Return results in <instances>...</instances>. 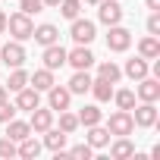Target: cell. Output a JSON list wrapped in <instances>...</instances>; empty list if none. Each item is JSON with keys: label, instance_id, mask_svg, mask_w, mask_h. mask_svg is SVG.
Wrapping results in <instances>:
<instances>
[{"label": "cell", "instance_id": "1", "mask_svg": "<svg viewBox=\"0 0 160 160\" xmlns=\"http://www.w3.org/2000/svg\"><path fill=\"white\" fill-rule=\"evenodd\" d=\"M7 32L13 35V41H28L32 32H35V22H32V16H25V13L19 10V13L7 16Z\"/></svg>", "mask_w": 160, "mask_h": 160}, {"label": "cell", "instance_id": "2", "mask_svg": "<svg viewBox=\"0 0 160 160\" xmlns=\"http://www.w3.org/2000/svg\"><path fill=\"white\" fill-rule=\"evenodd\" d=\"M129 47H132V32L122 28V25H110V32H107V50L110 53H126Z\"/></svg>", "mask_w": 160, "mask_h": 160}, {"label": "cell", "instance_id": "3", "mask_svg": "<svg viewBox=\"0 0 160 160\" xmlns=\"http://www.w3.org/2000/svg\"><path fill=\"white\" fill-rule=\"evenodd\" d=\"M107 132H110V135H132V132H135L132 110H116V113H110V119H107Z\"/></svg>", "mask_w": 160, "mask_h": 160}, {"label": "cell", "instance_id": "4", "mask_svg": "<svg viewBox=\"0 0 160 160\" xmlns=\"http://www.w3.org/2000/svg\"><path fill=\"white\" fill-rule=\"evenodd\" d=\"M69 38L75 41V44H91L94 38H98V25L91 22V19H72V28H69Z\"/></svg>", "mask_w": 160, "mask_h": 160}, {"label": "cell", "instance_id": "5", "mask_svg": "<svg viewBox=\"0 0 160 160\" xmlns=\"http://www.w3.org/2000/svg\"><path fill=\"white\" fill-rule=\"evenodd\" d=\"M135 113H132V119H135V126L138 129H154L157 126V104H151V101H141L138 107H132Z\"/></svg>", "mask_w": 160, "mask_h": 160}, {"label": "cell", "instance_id": "6", "mask_svg": "<svg viewBox=\"0 0 160 160\" xmlns=\"http://www.w3.org/2000/svg\"><path fill=\"white\" fill-rule=\"evenodd\" d=\"M66 63L72 69H91L94 66V53L88 50V44H75L72 50H66Z\"/></svg>", "mask_w": 160, "mask_h": 160}, {"label": "cell", "instance_id": "7", "mask_svg": "<svg viewBox=\"0 0 160 160\" xmlns=\"http://www.w3.org/2000/svg\"><path fill=\"white\" fill-rule=\"evenodd\" d=\"M122 13H126V10L116 3V0H101V3H98V19H101L107 28H110V25H119V22H122Z\"/></svg>", "mask_w": 160, "mask_h": 160}, {"label": "cell", "instance_id": "8", "mask_svg": "<svg viewBox=\"0 0 160 160\" xmlns=\"http://www.w3.org/2000/svg\"><path fill=\"white\" fill-rule=\"evenodd\" d=\"M0 60H3V66H10V69L22 66V63H25V47H22V41H7L3 47H0Z\"/></svg>", "mask_w": 160, "mask_h": 160}, {"label": "cell", "instance_id": "9", "mask_svg": "<svg viewBox=\"0 0 160 160\" xmlns=\"http://www.w3.org/2000/svg\"><path fill=\"white\" fill-rule=\"evenodd\" d=\"M41 60H44V69H50V72H57V69H63L66 66V47L57 41V44H47L44 47V53H41Z\"/></svg>", "mask_w": 160, "mask_h": 160}, {"label": "cell", "instance_id": "10", "mask_svg": "<svg viewBox=\"0 0 160 160\" xmlns=\"http://www.w3.org/2000/svg\"><path fill=\"white\" fill-rule=\"evenodd\" d=\"M69 104H72V91L66 88V85H50L47 88V107L57 113V110H69Z\"/></svg>", "mask_w": 160, "mask_h": 160}, {"label": "cell", "instance_id": "11", "mask_svg": "<svg viewBox=\"0 0 160 160\" xmlns=\"http://www.w3.org/2000/svg\"><path fill=\"white\" fill-rule=\"evenodd\" d=\"M135 98L138 101H151V104H157L160 101V78L154 75H144V78H138V88H135Z\"/></svg>", "mask_w": 160, "mask_h": 160}, {"label": "cell", "instance_id": "12", "mask_svg": "<svg viewBox=\"0 0 160 160\" xmlns=\"http://www.w3.org/2000/svg\"><path fill=\"white\" fill-rule=\"evenodd\" d=\"M28 126H32V135H41L53 126V110L50 107H35L32 116H28Z\"/></svg>", "mask_w": 160, "mask_h": 160}, {"label": "cell", "instance_id": "13", "mask_svg": "<svg viewBox=\"0 0 160 160\" xmlns=\"http://www.w3.org/2000/svg\"><path fill=\"white\" fill-rule=\"evenodd\" d=\"M35 107H41V91L38 88H32V85H25L22 91H16V110H35Z\"/></svg>", "mask_w": 160, "mask_h": 160}, {"label": "cell", "instance_id": "14", "mask_svg": "<svg viewBox=\"0 0 160 160\" xmlns=\"http://www.w3.org/2000/svg\"><path fill=\"white\" fill-rule=\"evenodd\" d=\"M32 38H35V44L47 47V44H57V41H60V28H57V25H50V22H41V25H35Z\"/></svg>", "mask_w": 160, "mask_h": 160}, {"label": "cell", "instance_id": "15", "mask_svg": "<svg viewBox=\"0 0 160 160\" xmlns=\"http://www.w3.org/2000/svg\"><path fill=\"white\" fill-rule=\"evenodd\" d=\"M122 75H129L132 82H138V78L151 75V66H148V60H144V57H132V60H126V66H122Z\"/></svg>", "mask_w": 160, "mask_h": 160}, {"label": "cell", "instance_id": "16", "mask_svg": "<svg viewBox=\"0 0 160 160\" xmlns=\"http://www.w3.org/2000/svg\"><path fill=\"white\" fill-rule=\"evenodd\" d=\"M41 135H44L41 148H47V151H53V154H57V151H66V138H69V135H66L63 129H53V126H50V129L41 132Z\"/></svg>", "mask_w": 160, "mask_h": 160}, {"label": "cell", "instance_id": "17", "mask_svg": "<svg viewBox=\"0 0 160 160\" xmlns=\"http://www.w3.org/2000/svg\"><path fill=\"white\" fill-rule=\"evenodd\" d=\"M110 138H113V135L107 132V126H104V122H98V126H88V135H85V141H88L94 151H98V148H107V144H110Z\"/></svg>", "mask_w": 160, "mask_h": 160}, {"label": "cell", "instance_id": "18", "mask_svg": "<svg viewBox=\"0 0 160 160\" xmlns=\"http://www.w3.org/2000/svg\"><path fill=\"white\" fill-rule=\"evenodd\" d=\"M75 116H78V126H85V129H88V126H98V122H104V110H101L98 104H85L82 110L75 113Z\"/></svg>", "mask_w": 160, "mask_h": 160}, {"label": "cell", "instance_id": "19", "mask_svg": "<svg viewBox=\"0 0 160 160\" xmlns=\"http://www.w3.org/2000/svg\"><path fill=\"white\" fill-rule=\"evenodd\" d=\"M138 57L144 60H160V38L157 35H144L138 41Z\"/></svg>", "mask_w": 160, "mask_h": 160}, {"label": "cell", "instance_id": "20", "mask_svg": "<svg viewBox=\"0 0 160 160\" xmlns=\"http://www.w3.org/2000/svg\"><path fill=\"white\" fill-rule=\"evenodd\" d=\"M28 85H32V88H38V91L44 94L50 85H57V78H53V72H50V69H44V66H41V69H35V72L28 75Z\"/></svg>", "mask_w": 160, "mask_h": 160}, {"label": "cell", "instance_id": "21", "mask_svg": "<svg viewBox=\"0 0 160 160\" xmlns=\"http://www.w3.org/2000/svg\"><path fill=\"white\" fill-rule=\"evenodd\" d=\"M66 88H69L72 94H88V88H91V75H88V69H75Z\"/></svg>", "mask_w": 160, "mask_h": 160}, {"label": "cell", "instance_id": "22", "mask_svg": "<svg viewBox=\"0 0 160 160\" xmlns=\"http://www.w3.org/2000/svg\"><path fill=\"white\" fill-rule=\"evenodd\" d=\"M110 157H116V160L135 157V144L129 141V135H116V141L110 144Z\"/></svg>", "mask_w": 160, "mask_h": 160}, {"label": "cell", "instance_id": "23", "mask_svg": "<svg viewBox=\"0 0 160 160\" xmlns=\"http://www.w3.org/2000/svg\"><path fill=\"white\" fill-rule=\"evenodd\" d=\"M3 126H7V138H13L16 144H19L22 138H28V135H32V126H28V122H22V119H16V116H13L10 122H3Z\"/></svg>", "mask_w": 160, "mask_h": 160}, {"label": "cell", "instance_id": "24", "mask_svg": "<svg viewBox=\"0 0 160 160\" xmlns=\"http://www.w3.org/2000/svg\"><path fill=\"white\" fill-rule=\"evenodd\" d=\"M88 91L94 94L98 104H107V101L113 98V85L107 82V78H91V88H88Z\"/></svg>", "mask_w": 160, "mask_h": 160}, {"label": "cell", "instance_id": "25", "mask_svg": "<svg viewBox=\"0 0 160 160\" xmlns=\"http://www.w3.org/2000/svg\"><path fill=\"white\" fill-rule=\"evenodd\" d=\"M38 154H41V141H38L35 135H28V138H22V141L16 144V157L32 160V157H38Z\"/></svg>", "mask_w": 160, "mask_h": 160}, {"label": "cell", "instance_id": "26", "mask_svg": "<svg viewBox=\"0 0 160 160\" xmlns=\"http://www.w3.org/2000/svg\"><path fill=\"white\" fill-rule=\"evenodd\" d=\"M98 78H107L110 85H116L119 78H122V69H119V66H116L113 60H104V63L98 66Z\"/></svg>", "mask_w": 160, "mask_h": 160}, {"label": "cell", "instance_id": "27", "mask_svg": "<svg viewBox=\"0 0 160 160\" xmlns=\"http://www.w3.org/2000/svg\"><path fill=\"white\" fill-rule=\"evenodd\" d=\"M25 85H28V72H25L22 66H16V69L10 72V78H7V91H13V94H16V91H22Z\"/></svg>", "mask_w": 160, "mask_h": 160}, {"label": "cell", "instance_id": "28", "mask_svg": "<svg viewBox=\"0 0 160 160\" xmlns=\"http://www.w3.org/2000/svg\"><path fill=\"white\" fill-rule=\"evenodd\" d=\"M82 7H85L82 0H60V3H57V10H60V13H63V19H69V22L82 16Z\"/></svg>", "mask_w": 160, "mask_h": 160}, {"label": "cell", "instance_id": "29", "mask_svg": "<svg viewBox=\"0 0 160 160\" xmlns=\"http://www.w3.org/2000/svg\"><path fill=\"white\" fill-rule=\"evenodd\" d=\"M113 101H116V110H132L135 107V91L132 88H113Z\"/></svg>", "mask_w": 160, "mask_h": 160}, {"label": "cell", "instance_id": "30", "mask_svg": "<svg viewBox=\"0 0 160 160\" xmlns=\"http://www.w3.org/2000/svg\"><path fill=\"white\" fill-rule=\"evenodd\" d=\"M60 129H63L66 135H72V132L78 129V116L69 113V110H60Z\"/></svg>", "mask_w": 160, "mask_h": 160}, {"label": "cell", "instance_id": "31", "mask_svg": "<svg viewBox=\"0 0 160 160\" xmlns=\"http://www.w3.org/2000/svg\"><path fill=\"white\" fill-rule=\"evenodd\" d=\"M91 154H94V148H91L88 141H82V144H72V148H69V157H78V160H88Z\"/></svg>", "mask_w": 160, "mask_h": 160}, {"label": "cell", "instance_id": "32", "mask_svg": "<svg viewBox=\"0 0 160 160\" xmlns=\"http://www.w3.org/2000/svg\"><path fill=\"white\" fill-rule=\"evenodd\" d=\"M19 10H22L25 16H35V13L44 10V3H41V0H19Z\"/></svg>", "mask_w": 160, "mask_h": 160}, {"label": "cell", "instance_id": "33", "mask_svg": "<svg viewBox=\"0 0 160 160\" xmlns=\"http://www.w3.org/2000/svg\"><path fill=\"white\" fill-rule=\"evenodd\" d=\"M0 157H7V160H10V157H16V141H13V138H7V135L0 138Z\"/></svg>", "mask_w": 160, "mask_h": 160}, {"label": "cell", "instance_id": "34", "mask_svg": "<svg viewBox=\"0 0 160 160\" xmlns=\"http://www.w3.org/2000/svg\"><path fill=\"white\" fill-rule=\"evenodd\" d=\"M148 35L160 38V10H151V16H148Z\"/></svg>", "mask_w": 160, "mask_h": 160}, {"label": "cell", "instance_id": "35", "mask_svg": "<svg viewBox=\"0 0 160 160\" xmlns=\"http://www.w3.org/2000/svg\"><path fill=\"white\" fill-rule=\"evenodd\" d=\"M16 116V104H10V101H0V122H10Z\"/></svg>", "mask_w": 160, "mask_h": 160}, {"label": "cell", "instance_id": "36", "mask_svg": "<svg viewBox=\"0 0 160 160\" xmlns=\"http://www.w3.org/2000/svg\"><path fill=\"white\" fill-rule=\"evenodd\" d=\"M3 32H7V13L0 10V35H3Z\"/></svg>", "mask_w": 160, "mask_h": 160}, {"label": "cell", "instance_id": "37", "mask_svg": "<svg viewBox=\"0 0 160 160\" xmlns=\"http://www.w3.org/2000/svg\"><path fill=\"white\" fill-rule=\"evenodd\" d=\"M148 3V10H160V0H144Z\"/></svg>", "mask_w": 160, "mask_h": 160}, {"label": "cell", "instance_id": "38", "mask_svg": "<svg viewBox=\"0 0 160 160\" xmlns=\"http://www.w3.org/2000/svg\"><path fill=\"white\" fill-rule=\"evenodd\" d=\"M10 98V91H7V85H0V101H7Z\"/></svg>", "mask_w": 160, "mask_h": 160}, {"label": "cell", "instance_id": "39", "mask_svg": "<svg viewBox=\"0 0 160 160\" xmlns=\"http://www.w3.org/2000/svg\"><path fill=\"white\" fill-rule=\"evenodd\" d=\"M41 3H44V7H57V3H60V0H41Z\"/></svg>", "mask_w": 160, "mask_h": 160}, {"label": "cell", "instance_id": "40", "mask_svg": "<svg viewBox=\"0 0 160 160\" xmlns=\"http://www.w3.org/2000/svg\"><path fill=\"white\" fill-rule=\"evenodd\" d=\"M82 3H88V7H98V3H101V0H82Z\"/></svg>", "mask_w": 160, "mask_h": 160}]
</instances>
